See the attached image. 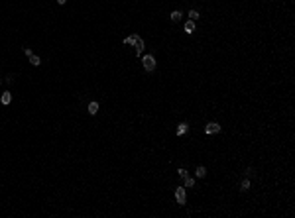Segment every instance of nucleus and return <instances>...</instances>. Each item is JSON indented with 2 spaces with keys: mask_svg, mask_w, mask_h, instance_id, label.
I'll use <instances>...</instances> for the list:
<instances>
[{
  "mask_svg": "<svg viewBox=\"0 0 295 218\" xmlns=\"http://www.w3.org/2000/svg\"><path fill=\"white\" fill-rule=\"evenodd\" d=\"M142 65H144L146 71H153V69H155V57H153V55H144Z\"/></svg>",
  "mask_w": 295,
  "mask_h": 218,
  "instance_id": "1",
  "label": "nucleus"
},
{
  "mask_svg": "<svg viewBox=\"0 0 295 218\" xmlns=\"http://www.w3.org/2000/svg\"><path fill=\"white\" fill-rule=\"evenodd\" d=\"M175 200H177V204H185V200H187L185 187H177L175 189Z\"/></svg>",
  "mask_w": 295,
  "mask_h": 218,
  "instance_id": "2",
  "label": "nucleus"
},
{
  "mask_svg": "<svg viewBox=\"0 0 295 218\" xmlns=\"http://www.w3.org/2000/svg\"><path fill=\"white\" fill-rule=\"evenodd\" d=\"M217 132H220L219 122H208L207 126H205V134H217Z\"/></svg>",
  "mask_w": 295,
  "mask_h": 218,
  "instance_id": "3",
  "label": "nucleus"
},
{
  "mask_svg": "<svg viewBox=\"0 0 295 218\" xmlns=\"http://www.w3.org/2000/svg\"><path fill=\"white\" fill-rule=\"evenodd\" d=\"M134 47H136V55H138V57H142V51L146 49V45H144V39H142V37H140V39L134 43Z\"/></svg>",
  "mask_w": 295,
  "mask_h": 218,
  "instance_id": "4",
  "label": "nucleus"
},
{
  "mask_svg": "<svg viewBox=\"0 0 295 218\" xmlns=\"http://www.w3.org/2000/svg\"><path fill=\"white\" fill-rule=\"evenodd\" d=\"M138 39H140V35H138V33H132V35H128V37H124V45H134Z\"/></svg>",
  "mask_w": 295,
  "mask_h": 218,
  "instance_id": "5",
  "label": "nucleus"
},
{
  "mask_svg": "<svg viewBox=\"0 0 295 218\" xmlns=\"http://www.w3.org/2000/svg\"><path fill=\"white\" fill-rule=\"evenodd\" d=\"M87 110H89V114H91V116H95V114H97V112H98V102H97V100H93V102H89Z\"/></svg>",
  "mask_w": 295,
  "mask_h": 218,
  "instance_id": "6",
  "label": "nucleus"
},
{
  "mask_svg": "<svg viewBox=\"0 0 295 218\" xmlns=\"http://www.w3.org/2000/svg\"><path fill=\"white\" fill-rule=\"evenodd\" d=\"M169 18H171V22H179V20L183 18V12H181V10H173Z\"/></svg>",
  "mask_w": 295,
  "mask_h": 218,
  "instance_id": "7",
  "label": "nucleus"
},
{
  "mask_svg": "<svg viewBox=\"0 0 295 218\" xmlns=\"http://www.w3.org/2000/svg\"><path fill=\"white\" fill-rule=\"evenodd\" d=\"M28 59H30V63H32L33 67H40V65H42V59H40V57H37L35 53H32L30 57H28Z\"/></svg>",
  "mask_w": 295,
  "mask_h": 218,
  "instance_id": "8",
  "label": "nucleus"
},
{
  "mask_svg": "<svg viewBox=\"0 0 295 218\" xmlns=\"http://www.w3.org/2000/svg\"><path fill=\"white\" fill-rule=\"evenodd\" d=\"M187 128H189V124H187V122H181V124L177 126V136H183V134L187 132Z\"/></svg>",
  "mask_w": 295,
  "mask_h": 218,
  "instance_id": "9",
  "label": "nucleus"
},
{
  "mask_svg": "<svg viewBox=\"0 0 295 218\" xmlns=\"http://www.w3.org/2000/svg\"><path fill=\"white\" fill-rule=\"evenodd\" d=\"M10 102H12V92H4V94H2V104L8 106Z\"/></svg>",
  "mask_w": 295,
  "mask_h": 218,
  "instance_id": "10",
  "label": "nucleus"
},
{
  "mask_svg": "<svg viewBox=\"0 0 295 218\" xmlns=\"http://www.w3.org/2000/svg\"><path fill=\"white\" fill-rule=\"evenodd\" d=\"M185 32L187 33H193V32H195V22H193V20L185 22Z\"/></svg>",
  "mask_w": 295,
  "mask_h": 218,
  "instance_id": "11",
  "label": "nucleus"
},
{
  "mask_svg": "<svg viewBox=\"0 0 295 218\" xmlns=\"http://www.w3.org/2000/svg\"><path fill=\"white\" fill-rule=\"evenodd\" d=\"M195 175L199 177V179H203V177L207 175V169H205L203 165H199V167H197V171H195Z\"/></svg>",
  "mask_w": 295,
  "mask_h": 218,
  "instance_id": "12",
  "label": "nucleus"
},
{
  "mask_svg": "<svg viewBox=\"0 0 295 218\" xmlns=\"http://www.w3.org/2000/svg\"><path fill=\"white\" fill-rule=\"evenodd\" d=\"M183 181H185V189H189V187H193V185H195V179H193V177H189V175H187Z\"/></svg>",
  "mask_w": 295,
  "mask_h": 218,
  "instance_id": "13",
  "label": "nucleus"
},
{
  "mask_svg": "<svg viewBox=\"0 0 295 218\" xmlns=\"http://www.w3.org/2000/svg\"><path fill=\"white\" fill-rule=\"evenodd\" d=\"M250 185H252L250 179H244V181L240 183V191H248V189H250Z\"/></svg>",
  "mask_w": 295,
  "mask_h": 218,
  "instance_id": "14",
  "label": "nucleus"
},
{
  "mask_svg": "<svg viewBox=\"0 0 295 218\" xmlns=\"http://www.w3.org/2000/svg\"><path fill=\"white\" fill-rule=\"evenodd\" d=\"M197 18H199V12H197V10H189V20H193V22H195Z\"/></svg>",
  "mask_w": 295,
  "mask_h": 218,
  "instance_id": "15",
  "label": "nucleus"
},
{
  "mask_svg": "<svg viewBox=\"0 0 295 218\" xmlns=\"http://www.w3.org/2000/svg\"><path fill=\"white\" fill-rule=\"evenodd\" d=\"M177 175H179V177H181V179H185V177H187V175H189V173H187L185 169H183V167H181V169H177Z\"/></svg>",
  "mask_w": 295,
  "mask_h": 218,
  "instance_id": "16",
  "label": "nucleus"
},
{
  "mask_svg": "<svg viewBox=\"0 0 295 218\" xmlns=\"http://www.w3.org/2000/svg\"><path fill=\"white\" fill-rule=\"evenodd\" d=\"M6 83H8V85H12V83H14V75H8V77H6Z\"/></svg>",
  "mask_w": 295,
  "mask_h": 218,
  "instance_id": "17",
  "label": "nucleus"
},
{
  "mask_svg": "<svg viewBox=\"0 0 295 218\" xmlns=\"http://www.w3.org/2000/svg\"><path fill=\"white\" fill-rule=\"evenodd\" d=\"M24 53H26L28 57H30V55H32V49H30V47H24Z\"/></svg>",
  "mask_w": 295,
  "mask_h": 218,
  "instance_id": "18",
  "label": "nucleus"
},
{
  "mask_svg": "<svg viewBox=\"0 0 295 218\" xmlns=\"http://www.w3.org/2000/svg\"><path fill=\"white\" fill-rule=\"evenodd\" d=\"M65 2H67V0H57V4H61V6H63Z\"/></svg>",
  "mask_w": 295,
  "mask_h": 218,
  "instance_id": "19",
  "label": "nucleus"
},
{
  "mask_svg": "<svg viewBox=\"0 0 295 218\" xmlns=\"http://www.w3.org/2000/svg\"><path fill=\"white\" fill-rule=\"evenodd\" d=\"M0 85H2V79H0Z\"/></svg>",
  "mask_w": 295,
  "mask_h": 218,
  "instance_id": "20",
  "label": "nucleus"
}]
</instances>
